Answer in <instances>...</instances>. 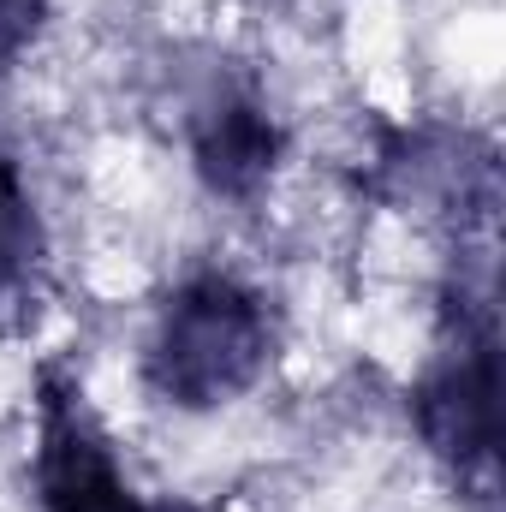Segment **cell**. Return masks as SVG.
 I'll list each match as a JSON object with an SVG mask.
<instances>
[{
	"label": "cell",
	"instance_id": "cell-1",
	"mask_svg": "<svg viewBox=\"0 0 506 512\" xmlns=\"http://www.w3.org/2000/svg\"><path fill=\"white\" fill-rule=\"evenodd\" d=\"M268 358V316L245 286L209 274L191 280L149 340V382L173 405H221L256 382Z\"/></svg>",
	"mask_w": 506,
	"mask_h": 512
},
{
	"label": "cell",
	"instance_id": "cell-3",
	"mask_svg": "<svg viewBox=\"0 0 506 512\" xmlns=\"http://www.w3.org/2000/svg\"><path fill=\"white\" fill-rule=\"evenodd\" d=\"M423 423L459 459H483L495 447V352L489 346L459 352V364L429 387Z\"/></svg>",
	"mask_w": 506,
	"mask_h": 512
},
{
	"label": "cell",
	"instance_id": "cell-4",
	"mask_svg": "<svg viewBox=\"0 0 506 512\" xmlns=\"http://www.w3.org/2000/svg\"><path fill=\"white\" fill-rule=\"evenodd\" d=\"M268 161H274V126L245 102L215 108V120L203 126V173L221 191H251L262 185Z\"/></svg>",
	"mask_w": 506,
	"mask_h": 512
},
{
	"label": "cell",
	"instance_id": "cell-5",
	"mask_svg": "<svg viewBox=\"0 0 506 512\" xmlns=\"http://www.w3.org/2000/svg\"><path fill=\"white\" fill-rule=\"evenodd\" d=\"M36 251H42L36 215H30V203H24L18 179L0 167V322L24 304L30 274H36Z\"/></svg>",
	"mask_w": 506,
	"mask_h": 512
},
{
	"label": "cell",
	"instance_id": "cell-2",
	"mask_svg": "<svg viewBox=\"0 0 506 512\" xmlns=\"http://www.w3.org/2000/svg\"><path fill=\"white\" fill-rule=\"evenodd\" d=\"M42 501L48 512H167L131 495L96 429L60 393L42 411Z\"/></svg>",
	"mask_w": 506,
	"mask_h": 512
}]
</instances>
